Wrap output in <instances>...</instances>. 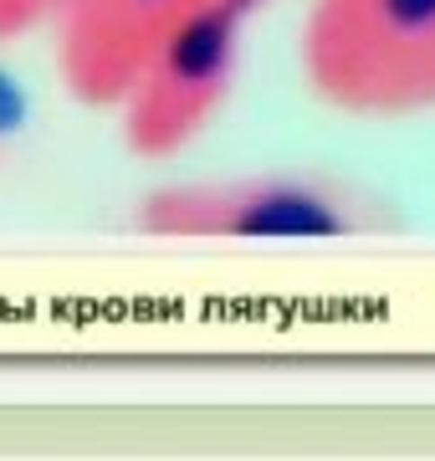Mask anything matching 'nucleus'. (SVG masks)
<instances>
[{
	"mask_svg": "<svg viewBox=\"0 0 435 461\" xmlns=\"http://www.w3.org/2000/svg\"><path fill=\"white\" fill-rule=\"evenodd\" d=\"M21 129H26V98H21L16 77L0 67V154L21 139Z\"/></svg>",
	"mask_w": 435,
	"mask_h": 461,
	"instance_id": "nucleus-6",
	"label": "nucleus"
},
{
	"mask_svg": "<svg viewBox=\"0 0 435 461\" xmlns=\"http://www.w3.org/2000/svg\"><path fill=\"white\" fill-rule=\"evenodd\" d=\"M200 0H51L57 72L77 103L113 108L149 47Z\"/></svg>",
	"mask_w": 435,
	"mask_h": 461,
	"instance_id": "nucleus-4",
	"label": "nucleus"
},
{
	"mask_svg": "<svg viewBox=\"0 0 435 461\" xmlns=\"http://www.w3.org/2000/svg\"><path fill=\"white\" fill-rule=\"evenodd\" d=\"M252 21L241 0H200L154 41L113 103L118 139L134 159L164 165L200 144L241 87Z\"/></svg>",
	"mask_w": 435,
	"mask_h": 461,
	"instance_id": "nucleus-3",
	"label": "nucleus"
},
{
	"mask_svg": "<svg viewBox=\"0 0 435 461\" xmlns=\"http://www.w3.org/2000/svg\"><path fill=\"white\" fill-rule=\"evenodd\" d=\"M129 226L149 241H379L404 226L374 185L323 165H277L154 185Z\"/></svg>",
	"mask_w": 435,
	"mask_h": 461,
	"instance_id": "nucleus-1",
	"label": "nucleus"
},
{
	"mask_svg": "<svg viewBox=\"0 0 435 461\" xmlns=\"http://www.w3.org/2000/svg\"><path fill=\"white\" fill-rule=\"evenodd\" d=\"M302 77L349 118L435 113V0H313Z\"/></svg>",
	"mask_w": 435,
	"mask_h": 461,
	"instance_id": "nucleus-2",
	"label": "nucleus"
},
{
	"mask_svg": "<svg viewBox=\"0 0 435 461\" xmlns=\"http://www.w3.org/2000/svg\"><path fill=\"white\" fill-rule=\"evenodd\" d=\"M47 16H51V0H0V47L31 36L36 26H47Z\"/></svg>",
	"mask_w": 435,
	"mask_h": 461,
	"instance_id": "nucleus-5",
	"label": "nucleus"
},
{
	"mask_svg": "<svg viewBox=\"0 0 435 461\" xmlns=\"http://www.w3.org/2000/svg\"><path fill=\"white\" fill-rule=\"evenodd\" d=\"M241 5H246V11H252V16H262V11H267L271 0H241Z\"/></svg>",
	"mask_w": 435,
	"mask_h": 461,
	"instance_id": "nucleus-7",
	"label": "nucleus"
}]
</instances>
